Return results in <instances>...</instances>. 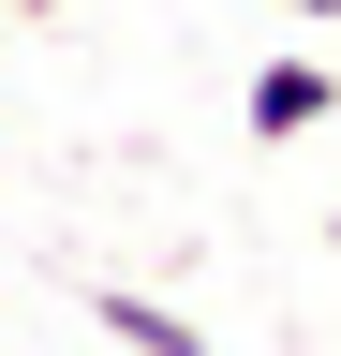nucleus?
I'll return each mask as SVG.
<instances>
[{"label":"nucleus","instance_id":"obj_1","mask_svg":"<svg viewBox=\"0 0 341 356\" xmlns=\"http://www.w3.org/2000/svg\"><path fill=\"white\" fill-rule=\"evenodd\" d=\"M238 119H252V149H297V134H326V119H341V60L282 44V60H267V74L238 89Z\"/></svg>","mask_w":341,"mask_h":356},{"label":"nucleus","instance_id":"obj_2","mask_svg":"<svg viewBox=\"0 0 341 356\" xmlns=\"http://www.w3.org/2000/svg\"><path fill=\"white\" fill-rule=\"evenodd\" d=\"M90 327H104L119 356H193V312H163V297H119V282L90 297Z\"/></svg>","mask_w":341,"mask_h":356},{"label":"nucleus","instance_id":"obj_3","mask_svg":"<svg viewBox=\"0 0 341 356\" xmlns=\"http://www.w3.org/2000/svg\"><path fill=\"white\" fill-rule=\"evenodd\" d=\"M282 15H312V30H341V0H282Z\"/></svg>","mask_w":341,"mask_h":356},{"label":"nucleus","instance_id":"obj_4","mask_svg":"<svg viewBox=\"0 0 341 356\" xmlns=\"http://www.w3.org/2000/svg\"><path fill=\"white\" fill-rule=\"evenodd\" d=\"M326 252H341V208H326Z\"/></svg>","mask_w":341,"mask_h":356},{"label":"nucleus","instance_id":"obj_5","mask_svg":"<svg viewBox=\"0 0 341 356\" xmlns=\"http://www.w3.org/2000/svg\"><path fill=\"white\" fill-rule=\"evenodd\" d=\"M0 15H30V0H0Z\"/></svg>","mask_w":341,"mask_h":356},{"label":"nucleus","instance_id":"obj_6","mask_svg":"<svg viewBox=\"0 0 341 356\" xmlns=\"http://www.w3.org/2000/svg\"><path fill=\"white\" fill-rule=\"evenodd\" d=\"M30 15H45V0H30Z\"/></svg>","mask_w":341,"mask_h":356}]
</instances>
